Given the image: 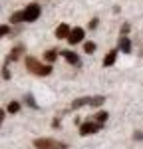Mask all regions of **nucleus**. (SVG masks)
<instances>
[{
	"mask_svg": "<svg viewBox=\"0 0 143 149\" xmlns=\"http://www.w3.org/2000/svg\"><path fill=\"white\" fill-rule=\"evenodd\" d=\"M26 68L30 70L32 74H36V76H50L52 70H54L50 64H42V62H38L34 56H26Z\"/></svg>",
	"mask_w": 143,
	"mask_h": 149,
	"instance_id": "obj_1",
	"label": "nucleus"
},
{
	"mask_svg": "<svg viewBox=\"0 0 143 149\" xmlns=\"http://www.w3.org/2000/svg\"><path fill=\"white\" fill-rule=\"evenodd\" d=\"M4 113H6V111H4V109H0V121L4 119Z\"/></svg>",
	"mask_w": 143,
	"mask_h": 149,
	"instance_id": "obj_23",
	"label": "nucleus"
},
{
	"mask_svg": "<svg viewBox=\"0 0 143 149\" xmlns=\"http://www.w3.org/2000/svg\"><path fill=\"white\" fill-rule=\"evenodd\" d=\"M83 38H85V30H83V28H80V26H76V28H72L70 36H68V42L74 46V44L83 42Z\"/></svg>",
	"mask_w": 143,
	"mask_h": 149,
	"instance_id": "obj_6",
	"label": "nucleus"
},
{
	"mask_svg": "<svg viewBox=\"0 0 143 149\" xmlns=\"http://www.w3.org/2000/svg\"><path fill=\"white\" fill-rule=\"evenodd\" d=\"M34 147L36 149H68V143L56 141V139H50V137H38L34 139Z\"/></svg>",
	"mask_w": 143,
	"mask_h": 149,
	"instance_id": "obj_3",
	"label": "nucleus"
},
{
	"mask_svg": "<svg viewBox=\"0 0 143 149\" xmlns=\"http://www.w3.org/2000/svg\"><path fill=\"white\" fill-rule=\"evenodd\" d=\"M24 52H26V48H24L22 44H16V46H14V48L10 50L8 58H6V64H8V62H16V60H18V58L22 56Z\"/></svg>",
	"mask_w": 143,
	"mask_h": 149,
	"instance_id": "obj_7",
	"label": "nucleus"
},
{
	"mask_svg": "<svg viewBox=\"0 0 143 149\" xmlns=\"http://www.w3.org/2000/svg\"><path fill=\"white\" fill-rule=\"evenodd\" d=\"M133 139H139V141H143V133H141V131H137V133L133 135Z\"/></svg>",
	"mask_w": 143,
	"mask_h": 149,
	"instance_id": "obj_21",
	"label": "nucleus"
},
{
	"mask_svg": "<svg viewBox=\"0 0 143 149\" xmlns=\"http://www.w3.org/2000/svg\"><path fill=\"white\" fill-rule=\"evenodd\" d=\"M24 102L28 103L32 109H38V103H36V100H34V95L32 93H26V97H24Z\"/></svg>",
	"mask_w": 143,
	"mask_h": 149,
	"instance_id": "obj_14",
	"label": "nucleus"
},
{
	"mask_svg": "<svg viewBox=\"0 0 143 149\" xmlns=\"http://www.w3.org/2000/svg\"><path fill=\"white\" fill-rule=\"evenodd\" d=\"M103 127V123H97V121H83V123H80V135H94V133H97L99 129Z\"/></svg>",
	"mask_w": 143,
	"mask_h": 149,
	"instance_id": "obj_5",
	"label": "nucleus"
},
{
	"mask_svg": "<svg viewBox=\"0 0 143 149\" xmlns=\"http://www.w3.org/2000/svg\"><path fill=\"white\" fill-rule=\"evenodd\" d=\"M107 117H109V113H107V111H97V113H95V121H97V123H103V125H106Z\"/></svg>",
	"mask_w": 143,
	"mask_h": 149,
	"instance_id": "obj_13",
	"label": "nucleus"
},
{
	"mask_svg": "<svg viewBox=\"0 0 143 149\" xmlns=\"http://www.w3.org/2000/svg\"><path fill=\"white\" fill-rule=\"evenodd\" d=\"M10 34V26H8V24H2V26H0V38H2V36H8Z\"/></svg>",
	"mask_w": 143,
	"mask_h": 149,
	"instance_id": "obj_18",
	"label": "nucleus"
},
{
	"mask_svg": "<svg viewBox=\"0 0 143 149\" xmlns=\"http://www.w3.org/2000/svg\"><path fill=\"white\" fill-rule=\"evenodd\" d=\"M119 50H121L123 54H131V40L127 36H121V38H119Z\"/></svg>",
	"mask_w": 143,
	"mask_h": 149,
	"instance_id": "obj_10",
	"label": "nucleus"
},
{
	"mask_svg": "<svg viewBox=\"0 0 143 149\" xmlns=\"http://www.w3.org/2000/svg\"><path fill=\"white\" fill-rule=\"evenodd\" d=\"M121 32H123V34L129 32V24H123V26H121Z\"/></svg>",
	"mask_w": 143,
	"mask_h": 149,
	"instance_id": "obj_22",
	"label": "nucleus"
},
{
	"mask_svg": "<svg viewBox=\"0 0 143 149\" xmlns=\"http://www.w3.org/2000/svg\"><path fill=\"white\" fill-rule=\"evenodd\" d=\"M22 14H24V22H36L40 18V14H42V8L32 2V4H28L22 10Z\"/></svg>",
	"mask_w": 143,
	"mask_h": 149,
	"instance_id": "obj_4",
	"label": "nucleus"
},
{
	"mask_svg": "<svg viewBox=\"0 0 143 149\" xmlns=\"http://www.w3.org/2000/svg\"><path fill=\"white\" fill-rule=\"evenodd\" d=\"M0 123H2V121H0Z\"/></svg>",
	"mask_w": 143,
	"mask_h": 149,
	"instance_id": "obj_24",
	"label": "nucleus"
},
{
	"mask_svg": "<svg viewBox=\"0 0 143 149\" xmlns=\"http://www.w3.org/2000/svg\"><path fill=\"white\" fill-rule=\"evenodd\" d=\"M60 54L66 58V60L70 62L72 66H82V60H80V56H78L76 52H72V50H62Z\"/></svg>",
	"mask_w": 143,
	"mask_h": 149,
	"instance_id": "obj_8",
	"label": "nucleus"
},
{
	"mask_svg": "<svg viewBox=\"0 0 143 149\" xmlns=\"http://www.w3.org/2000/svg\"><path fill=\"white\" fill-rule=\"evenodd\" d=\"M70 32H72V28H70V26H68L66 22H64V24H60L58 28H56V38H58V40H64V38L68 40Z\"/></svg>",
	"mask_w": 143,
	"mask_h": 149,
	"instance_id": "obj_9",
	"label": "nucleus"
},
{
	"mask_svg": "<svg viewBox=\"0 0 143 149\" xmlns=\"http://www.w3.org/2000/svg\"><path fill=\"white\" fill-rule=\"evenodd\" d=\"M6 111H8V113H18V111H20V103L18 102H10L8 107H6Z\"/></svg>",
	"mask_w": 143,
	"mask_h": 149,
	"instance_id": "obj_15",
	"label": "nucleus"
},
{
	"mask_svg": "<svg viewBox=\"0 0 143 149\" xmlns=\"http://www.w3.org/2000/svg\"><path fill=\"white\" fill-rule=\"evenodd\" d=\"M2 78L4 80H10V72H8V66L4 64V68H2Z\"/></svg>",
	"mask_w": 143,
	"mask_h": 149,
	"instance_id": "obj_19",
	"label": "nucleus"
},
{
	"mask_svg": "<svg viewBox=\"0 0 143 149\" xmlns=\"http://www.w3.org/2000/svg\"><path fill=\"white\" fill-rule=\"evenodd\" d=\"M10 22H14V24L24 22V14H22V10H20V12H14V14L10 16Z\"/></svg>",
	"mask_w": 143,
	"mask_h": 149,
	"instance_id": "obj_16",
	"label": "nucleus"
},
{
	"mask_svg": "<svg viewBox=\"0 0 143 149\" xmlns=\"http://www.w3.org/2000/svg\"><path fill=\"white\" fill-rule=\"evenodd\" d=\"M103 102H106L103 95H87V97H78V100H74L70 107H72V109H80V107H83V105L97 107V105H101Z\"/></svg>",
	"mask_w": 143,
	"mask_h": 149,
	"instance_id": "obj_2",
	"label": "nucleus"
},
{
	"mask_svg": "<svg viewBox=\"0 0 143 149\" xmlns=\"http://www.w3.org/2000/svg\"><path fill=\"white\" fill-rule=\"evenodd\" d=\"M115 60H117V50L107 52V56L103 58V66H113V64H115Z\"/></svg>",
	"mask_w": 143,
	"mask_h": 149,
	"instance_id": "obj_11",
	"label": "nucleus"
},
{
	"mask_svg": "<svg viewBox=\"0 0 143 149\" xmlns=\"http://www.w3.org/2000/svg\"><path fill=\"white\" fill-rule=\"evenodd\" d=\"M83 50H85V54H94L95 52V44L94 42H85V44H83Z\"/></svg>",
	"mask_w": 143,
	"mask_h": 149,
	"instance_id": "obj_17",
	"label": "nucleus"
},
{
	"mask_svg": "<svg viewBox=\"0 0 143 149\" xmlns=\"http://www.w3.org/2000/svg\"><path fill=\"white\" fill-rule=\"evenodd\" d=\"M97 22H99V20H97V18H94V20L90 22V28H92V30H94V28H97Z\"/></svg>",
	"mask_w": 143,
	"mask_h": 149,
	"instance_id": "obj_20",
	"label": "nucleus"
},
{
	"mask_svg": "<svg viewBox=\"0 0 143 149\" xmlns=\"http://www.w3.org/2000/svg\"><path fill=\"white\" fill-rule=\"evenodd\" d=\"M44 58H46V62L48 64H52L56 58H58V50H48L46 54H44Z\"/></svg>",
	"mask_w": 143,
	"mask_h": 149,
	"instance_id": "obj_12",
	"label": "nucleus"
}]
</instances>
